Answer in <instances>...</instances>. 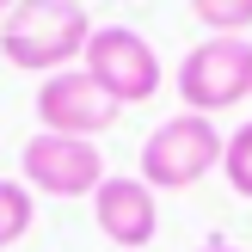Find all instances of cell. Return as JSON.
Wrapping results in <instances>:
<instances>
[{
	"label": "cell",
	"mask_w": 252,
	"mask_h": 252,
	"mask_svg": "<svg viewBox=\"0 0 252 252\" xmlns=\"http://www.w3.org/2000/svg\"><path fill=\"white\" fill-rule=\"evenodd\" d=\"M31 216H37L31 185H25V179H0V246L25 240V234H31Z\"/></svg>",
	"instance_id": "cell-8"
},
{
	"label": "cell",
	"mask_w": 252,
	"mask_h": 252,
	"mask_svg": "<svg viewBox=\"0 0 252 252\" xmlns=\"http://www.w3.org/2000/svg\"><path fill=\"white\" fill-rule=\"evenodd\" d=\"M93 221H98V234H105L111 246L142 252V246H154V234H160V203H154V191H148L142 179H111L105 172V185L93 191Z\"/></svg>",
	"instance_id": "cell-7"
},
{
	"label": "cell",
	"mask_w": 252,
	"mask_h": 252,
	"mask_svg": "<svg viewBox=\"0 0 252 252\" xmlns=\"http://www.w3.org/2000/svg\"><path fill=\"white\" fill-rule=\"evenodd\" d=\"M19 172H25V185L43 191V197H93L98 185H105V154H98L93 142H80V135L37 129L31 142L19 148Z\"/></svg>",
	"instance_id": "cell-5"
},
{
	"label": "cell",
	"mask_w": 252,
	"mask_h": 252,
	"mask_svg": "<svg viewBox=\"0 0 252 252\" xmlns=\"http://www.w3.org/2000/svg\"><path fill=\"white\" fill-rule=\"evenodd\" d=\"M203 252H240V246H228V240H209V246H203Z\"/></svg>",
	"instance_id": "cell-11"
},
{
	"label": "cell",
	"mask_w": 252,
	"mask_h": 252,
	"mask_svg": "<svg viewBox=\"0 0 252 252\" xmlns=\"http://www.w3.org/2000/svg\"><path fill=\"white\" fill-rule=\"evenodd\" d=\"M191 12L209 25V37H246L252 0H191Z\"/></svg>",
	"instance_id": "cell-9"
},
{
	"label": "cell",
	"mask_w": 252,
	"mask_h": 252,
	"mask_svg": "<svg viewBox=\"0 0 252 252\" xmlns=\"http://www.w3.org/2000/svg\"><path fill=\"white\" fill-rule=\"evenodd\" d=\"M179 98L197 117L234 111L240 98H252V43L246 37H203L197 49H185L179 62Z\"/></svg>",
	"instance_id": "cell-3"
},
{
	"label": "cell",
	"mask_w": 252,
	"mask_h": 252,
	"mask_svg": "<svg viewBox=\"0 0 252 252\" xmlns=\"http://www.w3.org/2000/svg\"><path fill=\"white\" fill-rule=\"evenodd\" d=\"M221 172H228V185L240 197H252V123H240V129L228 135V148H221Z\"/></svg>",
	"instance_id": "cell-10"
},
{
	"label": "cell",
	"mask_w": 252,
	"mask_h": 252,
	"mask_svg": "<svg viewBox=\"0 0 252 252\" xmlns=\"http://www.w3.org/2000/svg\"><path fill=\"white\" fill-rule=\"evenodd\" d=\"M86 37H93V19L80 0H19L0 19V56L12 68L49 80L86 56Z\"/></svg>",
	"instance_id": "cell-1"
},
{
	"label": "cell",
	"mask_w": 252,
	"mask_h": 252,
	"mask_svg": "<svg viewBox=\"0 0 252 252\" xmlns=\"http://www.w3.org/2000/svg\"><path fill=\"white\" fill-rule=\"evenodd\" d=\"M221 148H228V135L216 129V117L179 111L142 142V185L148 191H185L221 166Z\"/></svg>",
	"instance_id": "cell-2"
},
{
	"label": "cell",
	"mask_w": 252,
	"mask_h": 252,
	"mask_svg": "<svg viewBox=\"0 0 252 252\" xmlns=\"http://www.w3.org/2000/svg\"><path fill=\"white\" fill-rule=\"evenodd\" d=\"M80 68L93 74L117 105H148V98L160 93V80H166V74H160V49L148 43L135 25H93Z\"/></svg>",
	"instance_id": "cell-4"
},
{
	"label": "cell",
	"mask_w": 252,
	"mask_h": 252,
	"mask_svg": "<svg viewBox=\"0 0 252 252\" xmlns=\"http://www.w3.org/2000/svg\"><path fill=\"white\" fill-rule=\"evenodd\" d=\"M12 6H19V0H0V19H6V12H12Z\"/></svg>",
	"instance_id": "cell-12"
},
{
	"label": "cell",
	"mask_w": 252,
	"mask_h": 252,
	"mask_svg": "<svg viewBox=\"0 0 252 252\" xmlns=\"http://www.w3.org/2000/svg\"><path fill=\"white\" fill-rule=\"evenodd\" d=\"M117 117H123V105L86 68H62V74H49V80L37 86V129H49V135H80V142H93V135H105Z\"/></svg>",
	"instance_id": "cell-6"
}]
</instances>
